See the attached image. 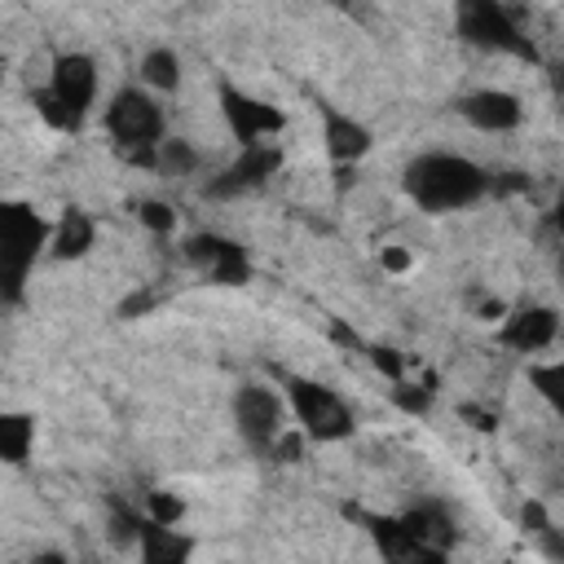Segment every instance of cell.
Here are the masks:
<instances>
[{
    "mask_svg": "<svg viewBox=\"0 0 564 564\" xmlns=\"http://www.w3.org/2000/svg\"><path fill=\"white\" fill-rule=\"evenodd\" d=\"M405 194L414 207L432 212V216H445V212H463L471 203H480L489 189H494V176L467 159V154H454V150H427L419 159H410L405 167Z\"/></svg>",
    "mask_w": 564,
    "mask_h": 564,
    "instance_id": "cell-1",
    "label": "cell"
},
{
    "mask_svg": "<svg viewBox=\"0 0 564 564\" xmlns=\"http://www.w3.org/2000/svg\"><path fill=\"white\" fill-rule=\"evenodd\" d=\"M40 256H48V220L22 198H0V308L22 304Z\"/></svg>",
    "mask_w": 564,
    "mask_h": 564,
    "instance_id": "cell-2",
    "label": "cell"
},
{
    "mask_svg": "<svg viewBox=\"0 0 564 564\" xmlns=\"http://www.w3.org/2000/svg\"><path fill=\"white\" fill-rule=\"evenodd\" d=\"M101 123H106V137L115 141V150H119L128 163L154 167V150H159V141H163L167 119H163V106L154 101L150 88H137V84H132V88H119V93L106 101Z\"/></svg>",
    "mask_w": 564,
    "mask_h": 564,
    "instance_id": "cell-3",
    "label": "cell"
},
{
    "mask_svg": "<svg viewBox=\"0 0 564 564\" xmlns=\"http://www.w3.org/2000/svg\"><path fill=\"white\" fill-rule=\"evenodd\" d=\"M282 401H286V414L300 423L304 441H317V445H335V441H348L352 427H357V414L352 405L317 383V379H304V375H282Z\"/></svg>",
    "mask_w": 564,
    "mask_h": 564,
    "instance_id": "cell-4",
    "label": "cell"
},
{
    "mask_svg": "<svg viewBox=\"0 0 564 564\" xmlns=\"http://www.w3.org/2000/svg\"><path fill=\"white\" fill-rule=\"evenodd\" d=\"M454 31L458 40L485 48V53H511V57H538L533 40L516 22V13L502 0H454Z\"/></svg>",
    "mask_w": 564,
    "mask_h": 564,
    "instance_id": "cell-5",
    "label": "cell"
},
{
    "mask_svg": "<svg viewBox=\"0 0 564 564\" xmlns=\"http://www.w3.org/2000/svg\"><path fill=\"white\" fill-rule=\"evenodd\" d=\"M234 427L242 436V445L260 458H269L273 441L286 432V401L278 388L269 383H242L234 392Z\"/></svg>",
    "mask_w": 564,
    "mask_h": 564,
    "instance_id": "cell-6",
    "label": "cell"
},
{
    "mask_svg": "<svg viewBox=\"0 0 564 564\" xmlns=\"http://www.w3.org/2000/svg\"><path fill=\"white\" fill-rule=\"evenodd\" d=\"M278 172H282V145H278V141H251V145L238 150V159H229V163L203 185V194H207V198H242V194L269 185Z\"/></svg>",
    "mask_w": 564,
    "mask_h": 564,
    "instance_id": "cell-7",
    "label": "cell"
},
{
    "mask_svg": "<svg viewBox=\"0 0 564 564\" xmlns=\"http://www.w3.org/2000/svg\"><path fill=\"white\" fill-rule=\"evenodd\" d=\"M216 97H220V115H225V128H229V137H234L238 145H251V141H273V137H282V128H286V115H282L278 106H269L264 97H256V93H242V88H238V84H229V79H220Z\"/></svg>",
    "mask_w": 564,
    "mask_h": 564,
    "instance_id": "cell-8",
    "label": "cell"
},
{
    "mask_svg": "<svg viewBox=\"0 0 564 564\" xmlns=\"http://www.w3.org/2000/svg\"><path fill=\"white\" fill-rule=\"evenodd\" d=\"M181 256L216 286H242L251 282V256L238 238H225V234H189L181 242Z\"/></svg>",
    "mask_w": 564,
    "mask_h": 564,
    "instance_id": "cell-9",
    "label": "cell"
},
{
    "mask_svg": "<svg viewBox=\"0 0 564 564\" xmlns=\"http://www.w3.org/2000/svg\"><path fill=\"white\" fill-rule=\"evenodd\" d=\"M97 62L88 57V53H57L53 57V70H48V93H53V101L70 115V123L75 128H84V119L93 115V101H97Z\"/></svg>",
    "mask_w": 564,
    "mask_h": 564,
    "instance_id": "cell-10",
    "label": "cell"
},
{
    "mask_svg": "<svg viewBox=\"0 0 564 564\" xmlns=\"http://www.w3.org/2000/svg\"><path fill=\"white\" fill-rule=\"evenodd\" d=\"M560 335V313L551 304H520L498 317V344L511 352H542Z\"/></svg>",
    "mask_w": 564,
    "mask_h": 564,
    "instance_id": "cell-11",
    "label": "cell"
},
{
    "mask_svg": "<svg viewBox=\"0 0 564 564\" xmlns=\"http://www.w3.org/2000/svg\"><path fill=\"white\" fill-rule=\"evenodd\" d=\"M401 524H405V533L414 538L419 560H445L449 546H454V538H458L454 516H449L445 502H419V507L401 511Z\"/></svg>",
    "mask_w": 564,
    "mask_h": 564,
    "instance_id": "cell-12",
    "label": "cell"
},
{
    "mask_svg": "<svg viewBox=\"0 0 564 564\" xmlns=\"http://www.w3.org/2000/svg\"><path fill=\"white\" fill-rule=\"evenodd\" d=\"M458 115L480 132H511V128H520L524 106L507 88H476V93L458 97Z\"/></svg>",
    "mask_w": 564,
    "mask_h": 564,
    "instance_id": "cell-13",
    "label": "cell"
},
{
    "mask_svg": "<svg viewBox=\"0 0 564 564\" xmlns=\"http://www.w3.org/2000/svg\"><path fill=\"white\" fill-rule=\"evenodd\" d=\"M322 141H326V154H330L335 167H352V163L366 159L370 145H375L370 128H366L361 119L335 110V106H322Z\"/></svg>",
    "mask_w": 564,
    "mask_h": 564,
    "instance_id": "cell-14",
    "label": "cell"
},
{
    "mask_svg": "<svg viewBox=\"0 0 564 564\" xmlns=\"http://www.w3.org/2000/svg\"><path fill=\"white\" fill-rule=\"evenodd\" d=\"M97 242V220L84 207H62V216L48 225V256L53 260H84Z\"/></svg>",
    "mask_w": 564,
    "mask_h": 564,
    "instance_id": "cell-15",
    "label": "cell"
},
{
    "mask_svg": "<svg viewBox=\"0 0 564 564\" xmlns=\"http://www.w3.org/2000/svg\"><path fill=\"white\" fill-rule=\"evenodd\" d=\"M137 551H141L145 564H176V560H185L194 551V542L176 524H154L145 516L141 529H137Z\"/></svg>",
    "mask_w": 564,
    "mask_h": 564,
    "instance_id": "cell-16",
    "label": "cell"
},
{
    "mask_svg": "<svg viewBox=\"0 0 564 564\" xmlns=\"http://www.w3.org/2000/svg\"><path fill=\"white\" fill-rule=\"evenodd\" d=\"M35 449V414L26 410H0V463L26 467Z\"/></svg>",
    "mask_w": 564,
    "mask_h": 564,
    "instance_id": "cell-17",
    "label": "cell"
},
{
    "mask_svg": "<svg viewBox=\"0 0 564 564\" xmlns=\"http://www.w3.org/2000/svg\"><path fill=\"white\" fill-rule=\"evenodd\" d=\"M357 520H361L366 533L375 538V551H379V555H388V560H419V546H414V538L405 533L401 516H361V511H357Z\"/></svg>",
    "mask_w": 564,
    "mask_h": 564,
    "instance_id": "cell-18",
    "label": "cell"
},
{
    "mask_svg": "<svg viewBox=\"0 0 564 564\" xmlns=\"http://www.w3.org/2000/svg\"><path fill=\"white\" fill-rule=\"evenodd\" d=\"M141 84L150 93H172L181 84V57H176V48H163V44L150 48L141 57Z\"/></svg>",
    "mask_w": 564,
    "mask_h": 564,
    "instance_id": "cell-19",
    "label": "cell"
},
{
    "mask_svg": "<svg viewBox=\"0 0 564 564\" xmlns=\"http://www.w3.org/2000/svg\"><path fill=\"white\" fill-rule=\"evenodd\" d=\"M198 163H203V154H198L189 141H181V137H163L159 150H154V167H159L163 176H194Z\"/></svg>",
    "mask_w": 564,
    "mask_h": 564,
    "instance_id": "cell-20",
    "label": "cell"
},
{
    "mask_svg": "<svg viewBox=\"0 0 564 564\" xmlns=\"http://www.w3.org/2000/svg\"><path fill=\"white\" fill-rule=\"evenodd\" d=\"M132 216L141 220V229H150V234H159V238H167V234L176 229V207L163 203V198H141V203H132Z\"/></svg>",
    "mask_w": 564,
    "mask_h": 564,
    "instance_id": "cell-21",
    "label": "cell"
},
{
    "mask_svg": "<svg viewBox=\"0 0 564 564\" xmlns=\"http://www.w3.org/2000/svg\"><path fill=\"white\" fill-rule=\"evenodd\" d=\"M432 397H436V388H427V383L392 379V405H401L405 414H427L432 410Z\"/></svg>",
    "mask_w": 564,
    "mask_h": 564,
    "instance_id": "cell-22",
    "label": "cell"
},
{
    "mask_svg": "<svg viewBox=\"0 0 564 564\" xmlns=\"http://www.w3.org/2000/svg\"><path fill=\"white\" fill-rule=\"evenodd\" d=\"M154 524H181V516H185V502L176 498V494H167V489H154V494H145V507H141Z\"/></svg>",
    "mask_w": 564,
    "mask_h": 564,
    "instance_id": "cell-23",
    "label": "cell"
},
{
    "mask_svg": "<svg viewBox=\"0 0 564 564\" xmlns=\"http://www.w3.org/2000/svg\"><path fill=\"white\" fill-rule=\"evenodd\" d=\"M529 379L538 383V392L555 405L560 401V379H564V370H560V361H551V366H529Z\"/></svg>",
    "mask_w": 564,
    "mask_h": 564,
    "instance_id": "cell-24",
    "label": "cell"
},
{
    "mask_svg": "<svg viewBox=\"0 0 564 564\" xmlns=\"http://www.w3.org/2000/svg\"><path fill=\"white\" fill-rule=\"evenodd\" d=\"M458 414H463L471 427H480V432H494V427H498V410H489V405H463Z\"/></svg>",
    "mask_w": 564,
    "mask_h": 564,
    "instance_id": "cell-25",
    "label": "cell"
},
{
    "mask_svg": "<svg viewBox=\"0 0 564 564\" xmlns=\"http://www.w3.org/2000/svg\"><path fill=\"white\" fill-rule=\"evenodd\" d=\"M370 361H375L388 379H401V357H397L392 348H370Z\"/></svg>",
    "mask_w": 564,
    "mask_h": 564,
    "instance_id": "cell-26",
    "label": "cell"
},
{
    "mask_svg": "<svg viewBox=\"0 0 564 564\" xmlns=\"http://www.w3.org/2000/svg\"><path fill=\"white\" fill-rule=\"evenodd\" d=\"M383 269H392V273H401V269H410V256L392 247V251H383Z\"/></svg>",
    "mask_w": 564,
    "mask_h": 564,
    "instance_id": "cell-27",
    "label": "cell"
},
{
    "mask_svg": "<svg viewBox=\"0 0 564 564\" xmlns=\"http://www.w3.org/2000/svg\"><path fill=\"white\" fill-rule=\"evenodd\" d=\"M0 79H4V70H0Z\"/></svg>",
    "mask_w": 564,
    "mask_h": 564,
    "instance_id": "cell-28",
    "label": "cell"
}]
</instances>
